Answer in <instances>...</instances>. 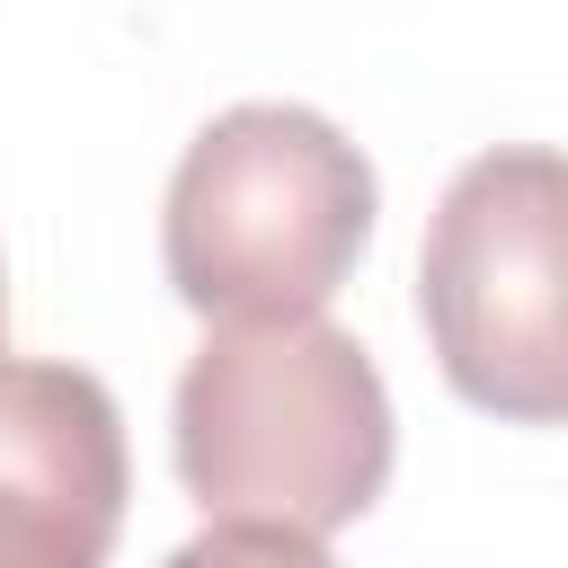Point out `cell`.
I'll list each match as a JSON object with an SVG mask.
<instances>
[{"mask_svg":"<svg viewBox=\"0 0 568 568\" xmlns=\"http://www.w3.org/2000/svg\"><path fill=\"white\" fill-rule=\"evenodd\" d=\"M124 417L89 364H0V568H106Z\"/></svg>","mask_w":568,"mask_h":568,"instance_id":"cell-4","label":"cell"},{"mask_svg":"<svg viewBox=\"0 0 568 568\" xmlns=\"http://www.w3.org/2000/svg\"><path fill=\"white\" fill-rule=\"evenodd\" d=\"M160 568H337V559L311 532H284V524H204Z\"/></svg>","mask_w":568,"mask_h":568,"instance_id":"cell-5","label":"cell"},{"mask_svg":"<svg viewBox=\"0 0 568 568\" xmlns=\"http://www.w3.org/2000/svg\"><path fill=\"white\" fill-rule=\"evenodd\" d=\"M0 364H9V293H0Z\"/></svg>","mask_w":568,"mask_h":568,"instance_id":"cell-6","label":"cell"},{"mask_svg":"<svg viewBox=\"0 0 568 568\" xmlns=\"http://www.w3.org/2000/svg\"><path fill=\"white\" fill-rule=\"evenodd\" d=\"M417 320L470 408L515 426L568 408V169L550 142L453 169L417 248Z\"/></svg>","mask_w":568,"mask_h":568,"instance_id":"cell-3","label":"cell"},{"mask_svg":"<svg viewBox=\"0 0 568 568\" xmlns=\"http://www.w3.org/2000/svg\"><path fill=\"white\" fill-rule=\"evenodd\" d=\"M169 453L213 524L337 532L390 479V390L337 320H231L213 328L169 408Z\"/></svg>","mask_w":568,"mask_h":568,"instance_id":"cell-1","label":"cell"},{"mask_svg":"<svg viewBox=\"0 0 568 568\" xmlns=\"http://www.w3.org/2000/svg\"><path fill=\"white\" fill-rule=\"evenodd\" d=\"M382 213L373 160L293 98L222 106L169 178L160 257L204 320H311L364 257Z\"/></svg>","mask_w":568,"mask_h":568,"instance_id":"cell-2","label":"cell"}]
</instances>
